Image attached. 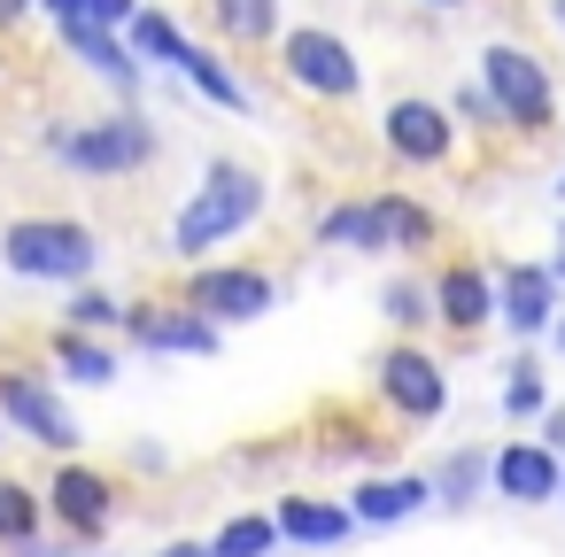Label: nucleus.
<instances>
[{
  "label": "nucleus",
  "instance_id": "obj_1",
  "mask_svg": "<svg viewBox=\"0 0 565 557\" xmlns=\"http://www.w3.org/2000/svg\"><path fill=\"white\" fill-rule=\"evenodd\" d=\"M264 210H271L264 171L241 163V156H210L202 179H194V194H186V202L171 210V225H163V256H171L179 271H194V264L225 256L233 240H248V233L264 225Z\"/></svg>",
  "mask_w": 565,
  "mask_h": 557
},
{
  "label": "nucleus",
  "instance_id": "obj_2",
  "mask_svg": "<svg viewBox=\"0 0 565 557\" xmlns=\"http://www.w3.org/2000/svg\"><path fill=\"white\" fill-rule=\"evenodd\" d=\"M40 156H55L71 179H94V186H117V179H140V171H156V156H163V132L148 125V109H102V117H86V125H71V117H55V125H40Z\"/></svg>",
  "mask_w": 565,
  "mask_h": 557
},
{
  "label": "nucleus",
  "instance_id": "obj_3",
  "mask_svg": "<svg viewBox=\"0 0 565 557\" xmlns=\"http://www.w3.org/2000/svg\"><path fill=\"white\" fill-rule=\"evenodd\" d=\"M0 271L24 279V287H86L102 279V233L71 210H32V217H9L0 225Z\"/></svg>",
  "mask_w": 565,
  "mask_h": 557
},
{
  "label": "nucleus",
  "instance_id": "obj_4",
  "mask_svg": "<svg viewBox=\"0 0 565 557\" xmlns=\"http://www.w3.org/2000/svg\"><path fill=\"white\" fill-rule=\"evenodd\" d=\"M40 495H47V526L63 542H78V549H102L117 534V518H125V480L109 464H94V457H55Z\"/></svg>",
  "mask_w": 565,
  "mask_h": 557
},
{
  "label": "nucleus",
  "instance_id": "obj_5",
  "mask_svg": "<svg viewBox=\"0 0 565 557\" xmlns=\"http://www.w3.org/2000/svg\"><path fill=\"white\" fill-rule=\"evenodd\" d=\"M0 426H9V441H32L47 457H86V426L71 418L63 379L40 372V364H9V356H0Z\"/></svg>",
  "mask_w": 565,
  "mask_h": 557
},
{
  "label": "nucleus",
  "instance_id": "obj_6",
  "mask_svg": "<svg viewBox=\"0 0 565 557\" xmlns=\"http://www.w3.org/2000/svg\"><path fill=\"white\" fill-rule=\"evenodd\" d=\"M480 94L495 101V117L519 140H542L557 125V86H550V63L534 47H511V40L480 47Z\"/></svg>",
  "mask_w": 565,
  "mask_h": 557
},
{
  "label": "nucleus",
  "instance_id": "obj_7",
  "mask_svg": "<svg viewBox=\"0 0 565 557\" xmlns=\"http://www.w3.org/2000/svg\"><path fill=\"white\" fill-rule=\"evenodd\" d=\"M179 302L202 310L210 325H256V318L279 310V279L264 264H248V256H210V264H194L179 279Z\"/></svg>",
  "mask_w": 565,
  "mask_h": 557
},
{
  "label": "nucleus",
  "instance_id": "obj_8",
  "mask_svg": "<svg viewBox=\"0 0 565 557\" xmlns=\"http://www.w3.org/2000/svg\"><path fill=\"white\" fill-rule=\"evenodd\" d=\"M279 71H287V86L310 94V101H356V94H364V63H356V47H349L341 32H326V24H295V32H279Z\"/></svg>",
  "mask_w": 565,
  "mask_h": 557
},
{
  "label": "nucleus",
  "instance_id": "obj_9",
  "mask_svg": "<svg viewBox=\"0 0 565 557\" xmlns=\"http://www.w3.org/2000/svg\"><path fill=\"white\" fill-rule=\"evenodd\" d=\"M372 395L403 418V426H434L449 410V372L426 341H387L380 364H372Z\"/></svg>",
  "mask_w": 565,
  "mask_h": 557
},
{
  "label": "nucleus",
  "instance_id": "obj_10",
  "mask_svg": "<svg viewBox=\"0 0 565 557\" xmlns=\"http://www.w3.org/2000/svg\"><path fill=\"white\" fill-rule=\"evenodd\" d=\"M125 349H132V356H163V364H171V356H194V364H202V356L225 349V325H210V318L186 310L179 294H171V302H125Z\"/></svg>",
  "mask_w": 565,
  "mask_h": 557
},
{
  "label": "nucleus",
  "instance_id": "obj_11",
  "mask_svg": "<svg viewBox=\"0 0 565 557\" xmlns=\"http://www.w3.org/2000/svg\"><path fill=\"white\" fill-rule=\"evenodd\" d=\"M380 148H387L395 163H411V171H441V163L457 156V117H449V101H426V94L387 101Z\"/></svg>",
  "mask_w": 565,
  "mask_h": 557
},
{
  "label": "nucleus",
  "instance_id": "obj_12",
  "mask_svg": "<svg viewBox=\"0 0 565 557\" xmlns=\"http://www.w3.org/2000/svg\"><path fill=\"white\" fill-rule=\"evenodd\" d=\"M557 271L550 264H495V325L511 333V341H550V325H557Z\"/></svg>",
  "mask_w": 565,
  "mask_h": 557
},
{
  "label": "nucleus",
  "instance_id": "obj_13",
  "mask_svg": "<svg viewBox=\"0 0 565 557\" xmlns=\"http://www.w3.org/2000/svg\"><path fill=\"white\" fill-rule=\"evenodd\" d=\"M488 495H503V503H519V511H542V503L565 495V457H557L550 441L519 433V441L495 449V464H488Z\"/></svg>",
  "mask_w": 565,
  "mask_h": 557
},
{
  "label": "nucleus",
  "instance_id": "obj_14",
  "mask_svg": "<svg viewBox=\"0 0 565 557\" xmlns=\"http://www.w3.org/2000/svg\"><path fill=\"white\" fill-rule=\"evenodd\" d=\"M63 40V55L86 71V78H102L125 109H140V86H148V71H140V55L125 47V32H109V24H71V32H55Z\"/></svg>",
  "mask_w": 565,
  "mask_h": 557
},
{
  "label": "nucleus",
  "instance_id": "obj_15",
  "mask_svg": "<svg viewBox=\"0 0 565 557\" xmlns=\"http://www.w3.org/2000/svg\"><path fill=\"white\" fill-rule=\"evenodd\" d=\"M125 341H102V333H71V325H47V372L63 387H117L125 379Z\"/></svg>",
  "mask_w": 565,
  "mask_h": 557
},
{
  "label": "nucleus",
  "instance_id": "obj_16",
  "mask_svg": "<svg viewBox=\"0 0 565 557\" xmlns=\"http://www.w3.org/2000/svg\"><path fill=\"white\" fill-rule=\"evenodd\" d=\"M434 325H449V333L495 325V271H480V264H441V271H434Z\"/></svg>",
  "mask_w": 565,
  "mask_h": 557
},
{
  "label": "nucleus",
  "instance_id": "obj_17",
  "mask_svg": "<svg viewBox=\"0 0 565 557\" xmlns=\"http://www.w3.org/2000/svg\"><path fill=\"white\" fill-rule=\"evenodd\" d=\"M349 511H356V526H403V518L434 511V480L426 472H364L349 488Z\"/></svg>",
  "mask_w": 565,
  "mask_h": 557
},
{
  "label": "nucleus",
  "instance_id": "obj_18",
  "mask_svg": "<svg viewBox=\"0 0 565 557\" xmlns=\"http://www.w3.org/2000/svg\"><path fill=\"white\" fill-rule=\"evenodd\" d=\"M271 518H279V542H295V549H341L356 534L349 495H279Z\"/></svg>",
  "mask_w": 565,
  "mask_h": 557
},
{
  "label": "nucleus",
  "instance_id": "obj_19",
  "mask_svg": "<svg viewBox=\"0 0 565 557\" xmlns=\"http://www.w3.org/2000/svg\"><path fill=\"white\" fill-rule=\"evenodd\" d=\"M310 240H318V248H341V256H387V240H380V210H372V194H349V202H326V210H318V225H310Z\"/></svg>",
  "mask_w": 565,
  "mask_h": 557
},
{
  "label": "nucleus",
  "instance_id": "obj_20",
  "mask_svg": "<svg viewBox=\"0 0 565 557\" xmlns=\"http://www.w3.org/2000/svg\"><path fill=\"white\" fill-rule=\"evenodd\" d=\"M125 47L140 55V71H186V55H194V40H186V24L171 17V9H148V0H140V17L125 24Z\"/></svg>",
  "mask_w": 565,
  "mask_h": 557
},
{
  "label": "nucleus",
  "instance_id": "obj_21",
  "mask_svg": "<svg viewBox=\"0 0 565 557\" xmlns=\"http://www.w3.org/2000/svg\"><path fill=\"white\" fill-rule=\"evenodd\" d=\"M372 210H380V240H387V256H426V248L441 240V217H434L418 194H403V186L372 194Z\"/></svg>",
  "mask_w": 565,
  "mask_h": 557
},
{
  "label": "nucleus",
  "instance_id": "obj_22",
  "mask_svg": "<svg viewBox=\"0 0 565 557\" xmlns=\"http://www.w3.org/2000/svg\"><path fill=\"white\" fill-rule=\"evenodd\" d=\"M488 464H495V449H480V441H457L426 480H434V503L441 511H472L480 495H488Z\"/></svg>",
  "mask_w": 565,
  "mask_h": 557
},
{
  "label": "nucleus",
  "instance_id": "obj_23",
  "mask_svg": "<svg viewBox=\"0 0 565 557\" xmlns=\"http://www.w3.org/2000/svg\"><path fill=\"white\" fill-rule=\"evenodd\" d=\"M179 78H186V86H194L210 109H225V117H256V94H248V78H241V71H233L217 47H194Z\"/></svg>",
  "mask_w": 565,
  "mask_h": 557
},
{
  "label": "nucleus",
  "instance_id": "obj_24",
  "mask_svg": "<svg viewBox=\"0 0 565 557\" xmlns=\"http://www.w3.org/2000/svg\"><path fill=\"white\" fill-rule=\"evenodd\" d=\"M55 325H71V333H102V341H125V294L102 287V279H86V287L63 294Z\"/></svg>",
  "mask_w": 565,
  "mask_h": 557
},
{
  "label": "nucleus",
  "instance_id": "obj_25",
  "mask_svg": "<svg viewBox=\"0 0 565 557\" xmlns=\"http://www.w3.org/2000/svg\"><path fill=\"white\" fill-rule=\"evenodd\" d=\"M32 534H47V495H40V480L0 472V549H17V542H32Z\"/></svg>",
  "mask_w": 565,
  "mask_h": 557
},
{
  "label": "nucleus",
  "instance_id": "obj_26",
  "mask_svg": "<svg viewBox=\"0 0 565 557\" xmlns=\"http://www.w3.org/2000/svg\"><path fill=\"white\" fill-rule=\"evenodd\" d=\"M380 318L395 325V341H418V333L434 325V279H418V271H395V279L380 287Z\"/></svg>",
  "mask_w": 565,
  "mask_h": 557
},
{
  "label": "nucleus",
  "instance_id": "obj_27",
  "mask_svg": "<svg viewBox=\"0 0 565 557\" xmlns=\"http://www.w3.org/2000/svg\"><path fill=\"white\" fill-rule=\"evenodd\" d=\"M210 24L225 47H264L279 40V0H210Z\"/></svg>",
  "mask_w": 565,
  "mask_h": 557
},
{
  "label": "nucleus",
  "instance_id": "obj_28",
  "mask_svg": "<svg viewBox=\"0 0 565 557\" xmlns=\"http://www.w3.org/2000/svg\"><path fill=\"white\" fill-rule=\"evenodd\" d=\"M210 549H217V557H279L287 542H279V518H271V511H233V518L210 534Z\"/></svg>",
  "mask_w": 565,
  "mask_h": 557
},
{
  "label": "nucleus",
  "instance_id": "obj_29",
  "mask_svg": "<svg viewBox=\"0 0 565 557\" xmlns=\"http://www.w3.org/2000/svg\"><path fill=\"white\" fill-rule=\"evenodd\" d=\"M495 403H503V418H511V426H534V418L550 410L542 364H534V356H511V364H503V395H495Z\"/></svg>",
  "mask_w": 565,
  "mask_h": 557
},
{
  "label": "nucleus",
  "instance_id": "obj_30",
  "mask_svg": "<svg viewBox=\"0 0 565 557\" xmlns=\"http://www.w3.org/2000/svg\"><path fill=\"white\" fill-rule=\"evenodd\" d=\"M449 117H457V125H480V132H495V125H503V117H495V101L480 94V78H472V86H457V101H449Z\"/></svg>",
  "mask_w": 565,
  "mask_h": 557
},
{
  "label": "nucleus",
  "instance_id": "obj_31",
  "mask_svg": "<svg viewBox=\"0 0 565 557\" xmlns=\"http://www.w3.org/2000/svg\"><path fill=\"white\" fill-rule=\"evenodd\" d=\"M125 472L163 480V472H171V449H163V441H125Z\"/></svg>",
  "mask_w": 565,
  "mask_h": 557
},
{
  "label": "nucleus",
  "instance_id": "obj_32",
  "mask_svg": "<svg viewBox=\"0 0 565 557\" xmlns=\"http://www.w3.org/2000/svg\"><path fill=\"white\" fill-rule=\"evenodd\" d=\"M40 17L55 32H71V24H94V0H40Z\"/></svg>",
  "mask_w": 565,
  "mask_h": 557
},
{
  "label": "nucleus",
  "instance_id": "obj_33",
  "mask_svg": "<svg viewBox=\"0 0 565 557\" xmlns=\"http://www.w3.org/2000/svg\"><path fill=\"white\" fill-rule=\"evenodd\" d=\"M9 557H78V542H63V534L47 526V534H32V542H17Z\"/></svg>",
  "mask_w": 565,
  "mask_h": 557
},
{
  "label": "nucleus",
  "instance_id": "obj_34",
  "mask_svg": "<svg viewBox=\"0 0 565 557\" xmlns=\"http://www.w3.org/2000/svg\"><path fill=\"white\" fill-rule=\"evenodd\" d=\"M148 557H217V549H210V534H171V542H156Z\"/></svg>",
  "mask_w": 565,
  "mask_h": 557
},
{
  "label": "nucleus",
  "instance_id": "obj_35",
  "mask_svg": "<svg viewBox=\"0 0 565 557\" xmlns=\"http://www.w3.org/2000/svg\"><path fill=\"white\" fill-rule=\"evenodd\" d=\"M140 17V0H94V24H109V32H125Z\"/></svg>",
  "mask_w": 565,
  "mask_h": 557
},
{
  "label": "nucleus",
  "instance_id": "obj_36",
  "mask_svg": "<svg viewBox=\"0 0 565 557\" xmlns=\"http://www.w3.org/2000/svg\"><path fill=\"white\" fill-rule=\"evenodd\" d=\"M534 426H542V433H534V441H550V449H557V457H565V403H550V410H542V418H534Z\"/></svg>",
  "mask_w": 565,
  "mask_h": 557
},
{
  "label": "nucleus",
  "instance_id": "obj_37",
  "mask_svg": "<svg viewBox=\"0 0 565 557\" xmlns=\"http://www.w3.org/2000/svg\"><path fill=\"white\" fill-rule=\"evenodd\" d=\"M32 9H40V0H0V32H17V24H24Z\"/></svg>",
  "mask_w": 565,
  "mask_h": 557
},
{
  "label": "nucleus",
  "instance_id": "obj_38",
  "mask_svg": "<svg viewBox=\"0 0 565 557\" xmlns=\"http://www.w3.org/2000/svg\"><path fill=\"white\" fill-rule=\"evenodd\" d=\"M550 271H557V287H565V225H557V256H550Z\"/></svg>",
  "mask_w": 565,
  "mask_h": 557
},
{
  "label": "nucleus",
  "instance_id": "obj_39",
  "mask_svg": "<svg viewBox=\"0 0 565 557\" xmlns=\"http://www.w3.org/2000/svg\"><path fill=\"white\" fill-rule=\"evenodd\" d=\"M550 24H557V32H565V0H550Z\"/></svg>",
  "mask_w": 565,
  "mask_h": 557
},
{
  "label": "nucleus",
  "instance_id": "obj_40",
  "mask_svg": "<svg viewBox=\"0 0 565 557\" xmlns=\"http://www.w3.org/2000/svg\"><path fill=\"white\" fill-rule=\"evenodd\" d=\"M78 557H117V549H109V542H102V549H78Z\"/></svg>",
  "mask_w": 565,
  "mask_h": 557
},
{
  "label": "nucleus",
  "instance_id": "obj_41",
  "mask_svg": "<svg viewBox=\"0 0 565 557\" xmlns=\"http://www.w3.org/2000/svg\"><path fill=\"white\" fill-rule=\"evenodd\" d=\"M550 341H557V349H565V318H557V325H550Z\"/></svg>",
  "mask_w": 565,
  "mask_h": 557
},
{
  "label": "nucleus",
  "instance_id": "obj_42",
  "mask_svg": "<svg viewBox=\"0 0 565 557\" xmlns=\"http://www.w3.org/2000/svg\"><path fill=\"white\" fill-rule=\"evenodd\" d=\"M426 9H465V0H426Z\"/></svg>",
  "mask_w": 565,
  "mask_h": 557
},
{
  "label": "nucleus",
  "instance_id": "obj_43",
  "mask_svg": "<svg viewBox=\"0 0 565 557\" xmlns=\"http://www.w3.org/2000/svg\"><path fill=\"white\" fill-rule=\"evenodd\" d=\"M557 202H565V179H557Z\"/></svg>",
  "mask_w": 565,
  "mask_h": 557
},
{
  "label": "nucleus",
  "instance_id": "obj_44",
  "mask_svg": "<svg viewBox=\"0 0 565 557\" xmlns=\"http://www.w3.org/2000/svg\"><path fill=\"white\" fill-rule=\"evenodd\" d=\"M0 441H9V426H0Z\"/></svg>",
  "mask_w": 565,
  "mask_h": 557
},
{
  "label": "nucleus",
  "instance_id": "obj_45",
  "mask_svg": "<svg viewBox=\"0 0 565 557\" xmlns=\"http://www.w3.org/2000/svg\"><path fill=\"white\" fill-rule=\"evenodd\" d=\"M557 503H565V495H557Z\"/></svg>",
  "mask_w": 565,
  "mask_h": 557
}]
</instances>
